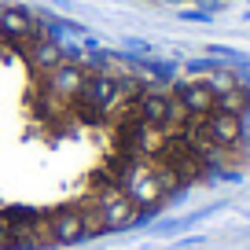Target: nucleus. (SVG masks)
<instances>
[{"label": "nucleus", "instance_id": "f257e3e1", "mask_svg": "<svg viewBox=\"0 0 250 250\" xmlns=\"http://www.w3.org/2000/svg\"><path fill=\"white\" fill-rule=\"evenodd\" d=\"M250 162V78L151 62L0 0V250L125 232Z\"/></svg>", "mask_w": 250, "mask_h": 250}]
</instances>
